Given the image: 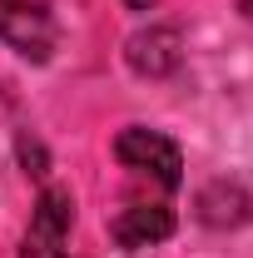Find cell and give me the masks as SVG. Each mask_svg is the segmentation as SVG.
Masks as SVG:
<instances>
[{"mask_svg":"<svg viewBox=\"0 0 253 258\" xmlns=\"http://www.w3.org/2000/svg\"><path fill=\"white\" fill-rule=\"evenodd\" d=\"M20 258H70L65 253V238H45V233H25Z\"/></svg>","mask_w":253,"mask_h":258,"instance_id":"7","label":"cell"},{"mask_svg":"<svg viewBox=\"0 0 253 258\" xmlns=\"http://www.w3.org/2000/svg\"><path fill=\"white\" fill-rule=\"evenodd\" d=\"M114 159L134 169V174H149L159 179L164 189H179L184 184V159H179V144L174 139H164L154 129H119V139H114Z\"/></svg>","mask_w":253,"mask_h":258,"instance_id":"1","label":"cell"},{"mask_svg":"<svg viewBox=\"0 0 253 258\" xmlns=\"http://www.w3.org/2000/svg\"><path fill=\"white\" fill-rule=\"evenodd\" d=\"M109 233L119 248H149L174 233V214H169V204H129L124 214H114Z\"/></svg>","mask_w":253,"mask_h":258,"instance_id":"4","label":"cell"},{"mask_svg":"<svg viewBox=\"0 0 253 258\" xmlns=\"http://www.w3.org/2000/svg\"><path fill=\"white\" fill-rule=\"evenodd\" d=\"M70 228H75V199H70V189L45 184V189H40V204H35V219H30V233L70 238Z\"/></svg>","mask_w":253,"mask_h":258,"instance_id":"6","label":"cell"},{"mask_svg":"<svg viewBox=\"0 0 253 258\" xmlns=\"http://www.w3.org/2000/svg\"><path fill=\"white\" fill-rule=\"evenodd\" d=\"M20 164H25V174H35V179H45V169H50V159H45L40 139H30V134H20Z\"/></svg>","mask_w":253,"mask_h":258,"instance_id":"8","label":"cell"},{"mask_svg":"<svg viewBox=\"0 0 253 258\" xmlns=\"http://www.w3.org/2000/svg\"><path fill=\"white\" fill-rule=\"evenodd\" d=\"M0 40L15 55L40 64V60H50V50H55V20L35 0H0Z\"/></svg>","mask_w":253,"mask_h":258,"instance_id":"2","label":"cell"},{"mask_svg":"<svg viewBox=\"0 0 253 258\" xmlns=\"http://www.w3.org/2000/svg\"><path fill=\"white\" fill-rule=\"evenodd\" d=\"M124 60H129L134 75H144V80H164V75H174L179 60H184V40H179L174 25H149V30H139L124 45Z\"/></svg>","mask_w":253,"mask_h":258,"instance_id":"3","label":"cell"},{"mask_svg":"<svg viewBox=\"0 0 253 258\" xmlns=\"http://www.w3.org/2000/svg\"><path fill=\"white\" fill-rule=\"evenodd\" d=\"M129 10H154V0H124Z\"/></svg>","mask_w":253,"mask_h":258,"instance_id":"9","label":"cell"},{"mask_svg":"<svg viewBox=\"0 0 253 258\" xmlns=\"http://www.w3.org/2000/svg\"><path fill=\"white\" fill-rule=\"evenodd\" d=\"M194 209H199V219L209 228H238L253 219V194L243 189V184H209V189H199V199H194Z\"/></svg>","mask_w":253,"mask_h":258,"instance_id":"5","label":"cell"}]
</instances>
